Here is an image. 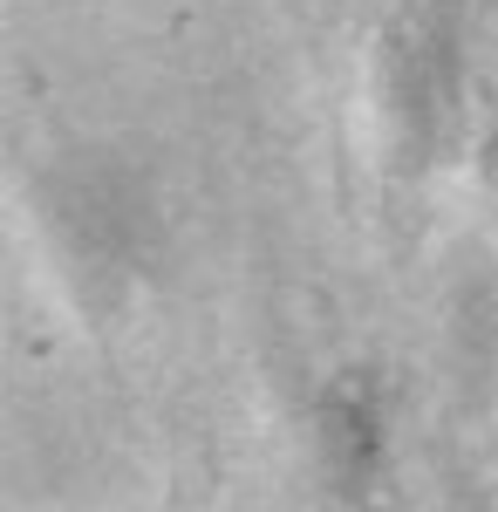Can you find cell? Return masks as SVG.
Here are the masks:
<instances>
[{"label": "cell", "instance_id": "6da1fadb", "mask_svg": "<svg viewBox=\"0 0 498 512\" xmlns=\"http://www.w3.org/2000/svg\"><path fill=\"white\" fill-rule=\"evenodd\" d=\"M376 137L389 178L417 185L451 158L464 130V7L458 0H389L376 28Z\"/></svg>", "mask_w": 498, "mask_h": 512}, {"label": "cell", "instance_id": "3957f363", "mask_svg": "<svg viewBox=\"0 0 498 512\" xmlns=\"http://www.w3.org/2000/svg\"><path fill=\"white\" fill-rule=\"evenodd\" d=\"M389 444V396L369 369H342L314 403V458L335 492H362Z\"/></svg>", "mask_w": 498, "mask_h": 512}, {"label": "cell", "instance_id": "7a4b0ae2", "mask_svg": "<svg viewBox=\"0 0 498 512\" xmlns=\"http://www.w3.org/2000/svg\"><path fill=\"white\" fill-rule=\"evenodd\" d=\"M41 233L55 246V260L69 267L76 294L89 308H110L123 301L144 260H151V212L144 198L130 192L123 171H103V164H62L48 171L35 192Z\"/></svg>", "mask_w": 498, "mask_h": 512}]
</instances>
